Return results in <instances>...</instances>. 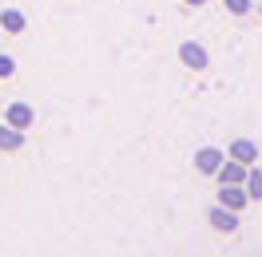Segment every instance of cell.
Returning a JSON list of instances; mask_svg holds the SVG:
<instances>
[{
    "label": "cell",
    "instance_id": "obj_1",
    "mask_svg": "<svg viewBox=\"0 0 262 257\" xmlns=\"http://www.w3.org/2000/svg\"><path fill=\"white\" fill-rule=\"evenodd\" d=\"M207 218H211V225H214V229H223V234H234V229H238V218H234V210L223 206V202H219V206H214Z\"/></svg>",
    "mask_w": 262,
    "mask_h": 257
},
{
    "label": "cell",
    "instance_id": "obj_2",
    "mask_svg": "<svg viewBox=\"0 0 262 257\" xmlns=\"http://www.w3.org/2000/svg\"><path fill=\"white\" fill-rule=\"evenodd\" d=\"M195 166H199V174H219V166H223V150L203 146V150L195 155Z\"/></svg>",
    "mask_w": 262,
    "mask_h": 257
},
{
    "label": "cell",
    "instance_id": "obj_3",
    "mask_svg": "<svg viewBox=\"0 0 262 257\" xmlns=\"http://www.w3.org/2000/svg\"><path fill=\"white\" fill-rule=\"evenodd\" d=\"M219 202H223V206H230V210H243L246 202H250V194H246L238 182H223V194H219Z\"/></svg>",
    "mask_w": 262,
    "mask_h": 257
},
{
    "label": "cell",
    "instance_id": "obj_4",
    "mask_svg": "<svg viewBox=\"0 0 262 257\" xmlns=\"http://www.w3.org/2000/svg\"><path fill=\"white\" fill-rule=\"evenodd\" d=\"M8 123H12V127H20V131H28L36 123V115H32V107H28V103H12V107H8Z\"/></svg>",
    "mask_w": 262,
    "mask_h": 257
},
{
    "label": "cell",
    "instance_id": "obj_5",
    "mask_svg": "<svg viewBox=\"0 0 262 257\" xmlns=\"http://www.w3.org/2000/svg\"><path fill=\"white\" fill-rule=\"evenodd\" d=\"M230 159H238L243 166H250V162H258V146L250 143V139H238V143H230Z\"/></svg>",
    "mask_w": 262,
    "mask_h": 257
},
{
    "label": "cell",
    "instance_id": "obj_6",
    "mask_svg": "<svg viewBox=\"0 0 262 257\" xmlns=\"http://www.w3.org/2000/svg\"><path fill=\"white\" fill-rule=\"evenodd\" d=\"M179 60L187 67H195V71H203V67H207V52L199 48V44H183L179 48Z\"/></svg>",
    "mask_w": 262,
    "mask_h": 257
},
{
    "label": "cell",
    "instance_id": "obj_7",
    "mask_svg": "<svg viewBox=\"0 0 262 257\" xmlns=\"http://www.w3.org/2000/svg\"><path fill=\"white\" fill-rule=\"evenodd\" d=\"M246 174H250V170H246L243 162L234 159V162H227V166H219V182H238V186H243L246 182Z\"/></svg>",
    "mask_w": 262,
    "mask_h": 257
},
{
    "label": "cell",
    "instance_id": "obj_8",
    "mask_svg": "<svg viewBox=\"0 0 262 257\" xmlns=\"http://www.w3.org/2000/svg\"><path fill=\"white\" fill-rule=\"evenodd\" d=\"M0 28H4V32H12V36H20V32H24V12L4 8V12H0Z\"/></svg>",
    "mask_w": 262,
    "mask_h": 257
},
{
    "label": "cell",
    "instance_id": "obj_9",
    "mask_svg": "<svg viewBox=\"0 0 262 257\" xmlns=\"http://www.w3.org/2000/svg\"><path fill=\"white\" fill-rule=\"evenodd\" d=\"M20 143H24V135H20V127H0V150H20Z\"/></svg>",
    "mask_w": 262,
    "mask_h": 257
},
{
    "label": "cell",
    "instance_id": "obj_10",
    "mask_svg": "<svg viewBox=\"0 0 262 257\" xmlns=\"http://www.w3.org/2000/svg\"><path fill=\"white\" fill-rule=\"evenodd\" d=\"M246 194L262 202V170H250V174H246Z\"/></svg>",
    "mask_w": 262,
    "mask_h": 257
},
{
    "label": "cell",
    "instance_id": "obj_11",
    "mask_svg": "<svg viewBox=\"0 0 262 257\" xmlns=\"http://www.w3.org/2000/svg\"><path fill=\"white\" fill-rule=\"evenodd\" d=\"M12 71H16V60L12 56H0V80H12Z\"/></svg>",
    "mask_w": 262,
    "mask_h": 257
},
{
    "label": "cell",
    "instance_id": "obj_12",
    "mask_svg": "<svg viewBox=\"0 0 262 257\" xmlns=\"http://www.w3.org/2000/svg\"><path fill=\"white\" fill-rule=\"evenodd\" d=\"M227 8L234 12V16H243L246 8H250V0H227Z\"/></svg>",
    "mask_w": 262,
    "mask_h": 257
},
{
    "label": "cell",
    "instance_id": "obj_13",
    "mask_svg": "<svg viewBox=\"0 0 262 257\" xmlns=\"http://www.w3.org/2000/svg\"><path fill=\"white\" fill-rule=\"evenodd\" d=\"M187 4H195V8H199V4H207V0H187Z\"/></svg>",
    "mask_w": 262,
    "mask_h": 257
}]
</instances>
